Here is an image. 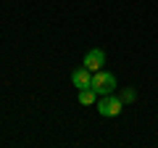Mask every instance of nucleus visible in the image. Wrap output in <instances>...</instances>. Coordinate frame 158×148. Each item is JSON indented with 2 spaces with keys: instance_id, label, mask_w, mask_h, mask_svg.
<instances>
[{
  "instance_id": "obj_6",
  "label": "nucleus",
  "mask_w": 158,
  "mask_h": 148,
  "mask_svg": "<svg viewBox=\"0 0 158 148\" xmlns=\"http://www.w3.org/2000/svg\"><path fill=\"white\" fill-rule=\"evenodd\" d=\"M121 101H135V90H124V95H121Z\"/></svg>"
},
{
  "instance_id": "obj_2",
  "label": "nucleus",
  "mask_w": 158,
  "mask_h": 148,
  "mask_svg": "<svg viewBox=\"0 0 158 148\" xmlns=\"http://www.w3.org/2000/svg\"><path fill=\"white\" fill-rule=\"evenodd\" d=\"M121 108H124V101L121 98H116L113 93L111 95H103V101H100V114L103 116H118Z\"/></svg>"
},
{
  "instance_id": "obj_4",
  "label": "nucleus",
  "mask_w": 158,
  "mask_h": 148,
  "mask_svg": "<svg viewBox=\"0 0 158 148\" xmlns=\"http://www.w3.org/2000/svg\"><path fill=\"white\" fill-rule=\"evenodd\" d=\"M71 82H74V87H79V90H85V87H90V85H92V72H90L87 66L77 69V72L71 74Z\"/></svg>"
},
{
  "instance_id": "obj_5",
  "label": "nucleus",
  "mask_w": 158,
  "mask_h": 148,
  "mask_svg": "<svg viewBox=\"0 0 158 148\" xmlns=\"http://www.w3.org/2000/svg\"><path fill=\"white\" fill-rule=\"evenodd\" d=\"M95 95L98 93L92 90V87H85V90H79V103H82V106H92V103H95Z\"/></svg>"
},
{
  "instance_id": "obj_1",
  "label": "nucleus",
  "mask_w": 158,
  "mask_h": 148,
  "mask_svg": "<svg viewBox=\"0 0 158 148\" xmlns=\"http://www.w3.org/2000/svg\"><path fill=\"white\" fill-rule=\"evenodd\" d=\"M90 87L98 93V95H111V93L116 90V77L100 69V72L92 74V85H90Z\"/></svg>"
},
{
  "instance_id": "obj_3",
  "label": "nucleus",
  "mask_w": 158,
  "mask_h": 148,
  "mask_svg": "<svg viewBox=\"0 0 158 148\" xmlns=\"http://www.w3.org/2000/svg\"><path fill=\"white\" fill-rule=\"evenodd\" d=\"M85 66L90 69L92 74H95V72H100V69L106 66V53H103L100 48H95V50H90V53L85 56Z\"/></svg>"
}]
</instances>
